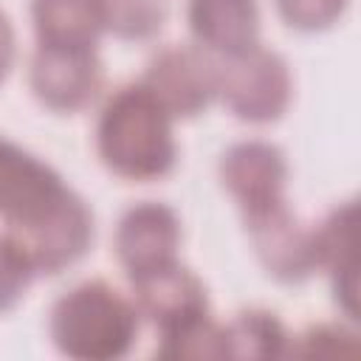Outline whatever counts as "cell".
<instances>
[{
  "instance_id": "7a4b0ae2",
  "label": "cell",
  "mask_w": 361,
  "mask_h": 361,
  "mask_svg": "<svg viewBox=\"0 0 361 361\" xmlns=\"http://www.w3.org/2000/svg\"><path fill=\"white\" fill-rule=\"evenodd\" d=\"M96 147L104 166L127 180L164 178L178 158L172 116L141 82L107 99L96 124Z\"/></svg>"
},
{
  "instance_id": "5bb4252c",
  "label": "cell",
  "mask_w": 361,
  "mask_h": 361,
  "mask_svg": "<svg viewBox=\"0 0 361 361\" xmlns=\"http://www.w3.org/2000/svg\"><path fill=\"white\" fill-rule=\"evenodd\" d=\"M226 358H279L288 353V333L268 310H245L223 327Z\"/></svg>"
},
{
  "instance_id": "e0dca14e",
  "label": "cell",
  "mask_w": 361,
  "mask_h": 361,
  "mask_svg": "<svg viewBox=\"0 0 361 361\" xmlns=\"http://www.w3.org/2000/svg\"><path fill=\"white\" fill-rule=\"evenodd\" d=\"M34 274L37 271L31 268L23 248L8 234H0V313L11 310L20 302Z\"/></svg>"
},
{
  "instance_id": "8fae6325",
  "label": "cell",
  "mask_w": 361,
  "mask_h": 361,
  "mask_svg": "<svg viewBox=\"0 0 361 361\" xmlns=\"http://www.w3.org/2000/svg\"><path fill=\"white\" fill-rule=\"evenodd\" d=\"M316 268L333 279V293L350 319H358V254H355V203L347 200L313 228Z\"/></svg>"
},
{
  "instance_id": "52a82bcc",
  "label": "cell",
  "mask_w": 361,
  "mask_h": 361,
  "mask_svg": "<svg viewBox=\"0 0 361 361\" xmlns=\"http://www.w3.org/2000/svg\"><path fill=\"white\" fill-rule=\"evenodd\" d=\"M28 82L45 107L56 113H73L96 99L102 87V59L96 48L39 42L31 56Z\"/></svg>"
},
{
  "instance_id": "8992f818",
  "label": "cell",
  "mask_w": 361,
  "mask_h": 361,
  "mask_svg": "<svg viewBox=\"0 0 361 361\" xmlns=\"http://www.w3.org/2000/svg\"><path fill=\"white\" fill-rule=\"evenodd\" d=\"M254 251L265 271L282 282H302L316 271L313 228H305L288 200H271L243 212Z\"/></svg>"
},
{
  "instance_id": "9c48e42d",
  "label": "cell",
  "mask_w": 361,
  "mask_h": 361,
  "mask_svg": "<svg viewBox=\"0 0 361 361\" xmlns=\"http://www.w3.org/2000/svg\"><path fill=\"white\" fill-rule=\"evenodd\" d=\"M220 180L240 203V212H245L285 197L288 161L282 149L268 141H240L223 152Z\"/></svg>"
},
{
  "instance_id": "2e32d148",
  "label": "cell",
  "mask_w": 361,
  "mask_h": 361,
  "mask_svg": "<svg viewBox=\"0 0 361 361\" xmlns=\"http://www.w3.org/2000/svg\"><path fill=\"white\" fill-rule=\"evenodd\" d=\"M107 31L124 39H147L164 25L161 0H102Z\"/></svg>"
},
{
  "instance_id": "ba28073f",
  "label": "cell",
  "mask_w": 361,
  "mask_h": 361,
  "mask_svg": "<svg viewBox=\"0 0 361 361\" xmlns=\"http://www.w3.org/2000/svg\"><path fill=\"white\" fill-rule=\"evenodd\" d=\"M178 245H180V220L164 203L155 200L135 203L118 220L116 254L130 279L178 259L175 257Z\"/></svg>"
},
{
  "instance_id": "6da1fadb",
  "label": "cell",
  "mask_w": 361,
  "mask_h": 361,
  "mask_svg": "<svg viewBox=\"0 0 361 361\" xmlns=\"http://www.w3.org/2000/svg\"><path fill=\"white\" fill-rule=\"evenodd\" d=\"M0 217L37 274H59L93 243V212L37 155L0 135Z\"/></svg>"
},
{
  "instance_id": "5b68a950",
  "label": "cell",
  "mask_w": 361,
  "mask_h": 361,
  "mask_svg": "<svg viewBox=\"0 0 361 361\" xmlns=\"http://www.w3.org/2000/svg\"><path fill=\"white\" fill-rule=\"evenodd\" d=\"M141 85L172 118H189L217 96V62L200 45H169L149 59Z\"/></svg>"
},
{
  "instance_id": "9a60e30c",
  "label": "cell",
  "mask_w": 361,
  "mask_h": 361,
  "mask_svg": "<svg viewBox=\"0 0 361 361\" xmlns=\"http://www.w3.org/2000/svg\"><path fill=\"white\" fill-rule=\"evenodd\" d=\"M161 358H226V336L223 327L214 324L209 319V313L183 322L172 330L161 333V347H158Z\"/></svg>"
},
{
  "instance_id": "277c9868",
  "label": "cell",
  "mask_w": 361,
  "mask_h": 361,
  "mask_svg": "<svg viewBox=\"0 0 361 361\" xmlns=\"http://www.w3.org/2000/svg\"><path fill=\"white\" fill-rule=\"evenodd\" d=\"M217 96L240 121H276L293 96L288 62L259 42L243 54L226 56V62L217 65Z\"/></svg>"
},
{
  "instance_id": "3957f363",
  "label": "cell",
  "mask_w": 361,
  "mask_h": 361,
  "mask_svg": "<svg viewBox=\"0 0 361 361\" xmlns=\"http://www.w3.org/2000/svg\"><path fill=\"white\" fill-rule=\"evenodd\" d=\"M54 347L76 361H113L133 350L138 307L102 279L82 282L62 293L48 319Z\"/></svg>"
},
{
  "instance_id": "30bf717a",
  "label": "cell",
  "mask_w": 361,
  "mask_h": 361,
  "mask_svg": "<svg viewBox=\"0 0 361 361\" xmlns=\"http://www.w3.org/2000/svg\"><path fill=\"white\" fill-rule=\"evenodd\" d=\"M130 282L135 290L138 313L149 316L161 327V333L209 313L203 282L178 259L152 268L147 274H138Z\"/></svg>"
},
{
  "instance_id": "4fadbf2b",
  "label": "cell",
  "mask_w": 361,
  "mask_h": 361,
  "mask_svg": "<svg viewBox=\"0 0 361 361\" xmlns=\"http://www.w3.org/2000/svg\"><path fill=\"white\" fill-rule=\"evenodd\" d=\"M31 20L45 45L96 48L107 31L102 0H31Z\"/></svg>"
},
{
  "instance_id": "ac0fdd59",
  "label": "cell",
  "mask_w": 361,
  "mask_h": 361,
  "mask_svg": "<svg viewBox=\"0 0 361 361\" xmlns=\"http://www.w3.org/2000/svg\"><path fill=\"white\" fill-rule=\"evenodd\" d=\"M350 0H276L282 20L299 31H322L333 25Z\"/></svg>"
},
{
  "instance_id": "ffe728a7",
  "label": "cell",
  "mask_w": 361,
  "mask_h": 361,
  "mask_svg": "<svg viewBox=\"0 0 361 361\" xmlns=\"http://www.w3.org/2000/svg\"><path fill=\"white\" fill-rule=\"evenodd\" d=\"M11 62H14V28H11L8 17L0 11V82L8 73Z\"/></svg>"
},
{
  "instance_id": "7c38bea8",
  "label": "cell",
  "mask_w": 361,
  "mask_h": 361,
  "mask_svg": "<svg viewBox=\"0 0 361 361\" xmlns=\"http://www.w3.org/2000/svg\"><path fill=\"white\" fill-rule=\"evenodd\" d=\"M189 28L200 48L234 56L259 42L257 0H189Z\"/></svg>"
},
{
  "instance_id": "d6986e66",
  "label": "cell",
  "mask_w": 361,
  "mask_h": 361,
  "mask_svg": "<svg viewBox=\"0 0 361 361\" xmlns=\"http://www.w3.org/2000/svg\"><path fill=\"white\" fill-rule=\"evenodd\" d=\"M358 350L355 336L347 333L338 324H316L307 333L299 336L296 347H290L288 353L293 355H353Z\"/></svg>"
}]
</instances>
